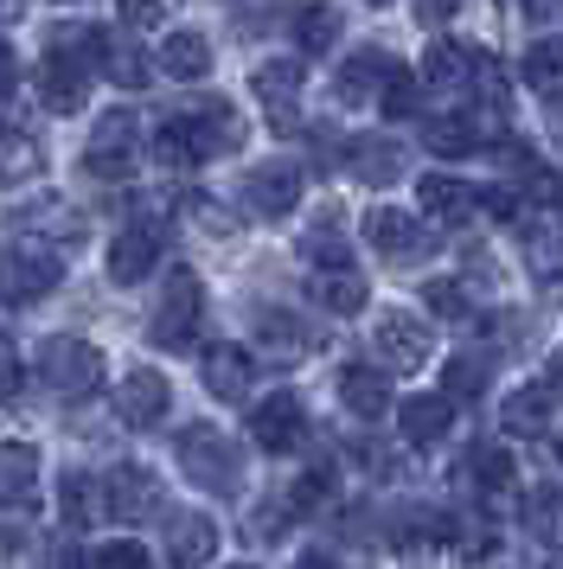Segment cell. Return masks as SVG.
<instances>
[{"label":"cell","mask_w":563,"mask_h":569,"mask_svg":"<svg viewBox=\"0 0 563 569\" xmlns=\"http://www.w3.org/2000/svg\"><path fill=\"white\" fill-rule=\"evenodd\" d=\"M179 467H186V480L199 492H218V499H230L244 487V448L225 429H211V422L179 429Z\"/></svg>","instance_id":"6da1fadb"},{"label":"cell","mask_w":563,"mask_h":569,"mask_svg":"<svg viewBox=\"0 0 563 569\" xmlns=\"http://www.w3.org/2000/svg\"><path fill=\"white\" fill-rule=\"evenodd\" d=\"M65 282V257L51 243H32V237H7L0 243V301H46L51 288Z\"/></svg>","instance_id":"7a4b0ae2"},{"label":"cell","mask_w":563,"mask_h":569,"mask_svg":"<svg viewBox=\"0 0 563 569\" xmlns=\"http://www.w3.org/2000/svg\"><path fill=\"white\" fill-rule=\"evenodd\" d=\"M39 385L51 390V397H65V403H77V397H97L102 390V352L90 346V339H71V333H51L46 346H39Z\"/></svg>","instance_id":"3957f363"},{"label":"cell","mask_w":563,"mask_h":569,"mask_svg":"<svg viewBox=\"0 0 563 569\" xmlns=\"http://www.w3.org/2000/svg\"><path fill=\"white\" fill-rule=\"evenodd\" d=\"M199 320H205V282H199V269L174 262V269H167V288H160V308H154L148 339H154V346H167V352H186V346L199 339Z\"/></svg>","instance_id":"277c9868"},{"label":"cell","mask_w":563,"mask_h":569,"mask_svg":"<svg viewBox=\"0 0 563 569\" xmlns=\"http://www.w3.org/2000/svg\"><path fill=\"white\" fill-rule=\"evenodd\" d=\"M135 160H141V116L135 109H109L97 129H90V141H83V167L97 180H128Z\"/></svg>","instance_id":"5b68a950"},{"label":"cell","mask_w":563,"mask_h":569,"mask_svg":"<svg viewBox=\"0 0 563 569\" xmlns=\"http://www.w3.org/2000/svg\"><path fill=\"white\" fill-rule=\"evenodd\" d=\"M372 346H378V359L391 365V371H423V365L435 359V333L423 313L409 308H384L378 327H372Z\"/></svg>","instance_id":"8992f818"},{"label":"cell","mask_w":563,"mask_h":569,"mask_svg":"<svg viewBox=\"0 0 563 569\" xmlns=\"http://www.w3.org/2000/svg\"><path fill=\"white\" fill-rule=\"evenodd\" d=\"M83 97H90V64L77 58V46L51 39V52L39 58V103H46L51 116H77Z\"/></svg>","instance_id":"52a82bcc"},{"label":"cell","mask_w":563,"mask_h":569,"mask_svg":"<svg viewBox=\"0 0 563 569\" xmlns=\"http://www.w3.org/2000/svg\"><path fill=\"white\" fill-rule=\"evenodd\" d=\"M250 441L263 455H295L307 441V410L295 390H276V397H263L250 410Z\"/></svg>","instance_id":"ba28073f"},{"label":"cell","mask_w":563,"mask_h":569,"mask_svg":"<svg viewBox=\"0 0 563 569\" xmlns=\"http://www.w3.org/2000/svg\"><path fill=\"white\" fill-rule=\"evenodd\" d=\"M102 512L122 518V525H141V518H154V512H160V480H154L141 461L109 467V480H102Z\"/></svg>","instance_id":"9c48e42d"},{"label":"cell","mask_w":563,"mask_h":569,"mask_svg":"<svg viewBox=\"0 0 563 569\" xmlns=\"http://www.w3.org/2000/svg\"><path fill=\"white\" fill-rule=\"evenodd\" d=\"M295 206H302V167L269 160V167H250L244 173V211L250 218H288Z\"/></svg>","instance_id":"30bf717a"},{"label":"cell","mask_w":563,"mask_h":569,"mask_svg":"<svg viewBox=\"0 0 563 569\" xmlns=\"http://www.w3.org/2000/svg\"><path fill=\"white\" fill-rule=\"evenodd\" d=\"M250 90L263 97V109H269V122H276L282 134L302 122V116H295V103H302V58H269V64H256Z\"/></svg>","instance_id":"8fae6325"},{"label":"cell","mask_w":563,"mask_h":569,"mask_svg":"<svg viewBox=\"0 0 563 569\" xmlns=\"http://www.w3.org/2000/svg\"><path fill=\"white\" fill-rule=\"evenodd\" d=\"M154 262H160V231H154V224H128V231H116L102 269H109V282L116 288H135V282H148L154 276Z\"/></svg>","instance_id":"7c38bea8"},{"label":"cell","mask_w":563,"mask_h":569,"mask_svg":"<svg viewBox=\"0 0 563 569\" xmlns=\"http://www.w3.org/2000/svg\"><path fill=\"white\" fill-rule=\"evenodd\" d=\"M167 563L174 569H205L218 557V525L205 512H167Z\"/></svg>","instance_id":"4fadbf2b"},{"label":"cell","mask_w":563,"mask_h":569,"mask_svg":"<svg viewBox=\"0 0 563 569\" xmlns=\"http://www.w3.org/2000/svg\"><path fill=\"white\" fill-rule=\"evenodd\" d=\"M167 403H174V390H167V378L160 371H128L122 385H116V416H122L128 429H154L160 416H167Z\"/></svg>","instance_id":"5bb4252c"},{"label":"cell","mask_w":563,"mask_h":569,"mask_svg":"<svg viewBox=\"0 0 563 569\" xmlns=\"http://www.w3.org/2000/svg\"><path fill=\"white\" fill-rule=\"evenodd\" d=\"M199 378H205V390H211L218 403H244L250 385H256V359L244 352V346H211V352L199 359Z\"/></svg>","instance_id":"9a60e30c"},{"label":"cell","mask_w":563,"mask_h":569,"mask_svg":"<svg viewBox=\"0 0 563 569\" xmlns=\"http://www.w3.org/2000/svg\"><path fill=\"white\" fill-rule=\"evenodd\" d=\"M365 243L378 250V257H416L423 250V218H409L404 206H372L365 211Z\"/></svg>","instance_id":"2e32d148"},{"label":"cell","mask_w":563,"mask_h":569,"mask_svg":"<svg viewBox=\"0 0 563 569\" xmlns=\"http://www.w3.org/2000/svg\"><path fill=\"white\" fill-rule=\"evenodd\" d=\"M391 64L397 58L384 52V46H365V52H353L346 64H339V103L346 109H365V103H378V90H384V78H391Z\"/></svg>","instance_id":"e0dca14e"},{"label":"cell","mask_w":563,"mask_h":569,"mask_svg":"<svg viewBox=\"0 0 563 569\" xmlns=\"http://www.w3.org/2000/svg\"><path fill=\"white\" fill-rule=\"evenodd\" d=\"M307 295H314V308H327V313H358L372 301V282L358 276L353 262H333V269L307 276Z\"/></svg>","instance_id":"ac0fdd59"},{"label":"cell","mask_w":563,"mask_h":569,"mask_svg":"<svg viewBox=\"0 0 563 569\" xmlns=\"http://www.w3.org/2000/svg\"><path fill=\"white\" fill-rule=\"evenodd\" d=\"M397 410V429H404L409 448H435V441L448 436V422H455V403L435 390V397H404V403H391Z\"/></svg>","instance_id":"d6986e66"},{"label":"cell","mask_w":563,"mask_h":569,"mask_svg":"<svg viewBox=\"0 0 563 569\" xmlns=\"http://www.w3.org/2000/svg\"><path fill=\"white\" fill-rule=\"evenodd\" d=\"M416 199H423V211H429L435 224H467V218L481 211V192L467 180H448V173H423Z\"/></svg>","instance_id":"ffe728a7"},{"label":"cell","mask_w":563,"mask_h":569,"mask_svg":"<svg viewBox=\"0 0 563 569\" xmlns=\"http://www.w3.org/2000/svg\"><path fill=\"white\" fill-rule=\"evenodd\" d=\"M551 403H557V397H551V385H518L506 403H500V429H506L512 441L544 436V429H551Z\"/></svg>","instance_id":"44dd1931"},{"label":"cell","mask_w":563,"mask_h":569,"mask_svg":"<svg viewBox=\"0 0 563 569\" xmlns=\"http://www.w3.org/2000/svg\"><path fill=\"white\" fill-rule=\"evenodd\" d=\"M518 243H525V269L537 282H563V224L557 218H518Z\"/></svg>","instance_id":"7402d4cb"},{"label":"cell","mask_w":563,"mask_h":569,"mask_svg":"<svg viewBox=\"0 0 563 569\" xmlns=\"http://www.w3.org/2000/svg\"><path fill=\"white\" fill-rule=\"evenodd\" d=\"M256 346H263V359L269 365H302L307 352H314V333H307L302 320H295V313H263V320H256Z\"/></svg>","instance_id":"603a6c76"},{"label":"cell","mask_w":563,"mask_h":569,"mask_svg":"<svg viewBox=\"0 0 563 569\" xmlns=\"http://www.w3.org/2000/svg\"><path fill=\"white\" fill-rule=\"evenodd\" d=\"M339 403H346L358 422H378V416H391V378L372 371V365H346V371H339Z\"/></svg>","instance_id":"cb8c5ba5"},{"label":"cell","mask_w":563,"mask_h":569,"mask_svg":"<svg viewBox=\"0 0 563 569\" xmlns=\"http://www.w3.org/2000/svg\"><path fill=\"white\" fill-rule=\"evenodd\" d=\"M346 173L365 186H391L397 173H404V148L397 141H372V134H358V141H346Z\"/></svg>","instance_id":"d4e9b609"},{"label":"cell","mask_w":563,"mask_h":569,"mask_svg":"<svg viewBox=\"0 0 563 569\" xmlns=\"http://www.w3.org/2000/svg\"><path fill=\"white\" fill-rule=\"evenodd\" d=\"M486 134H500V129L481 122L474 109H467V116H435V122H423V148H429V154H474Z\"/></svg>","instance_id":"484cf974"},{"label":"cell","mask_w":563,"mask_h":569,"mask_svg":"<svg viewBox=\"0 0 563 569\" xmlns=\"http://www.w3.org/2000/svg\"><path fill=\"white\" fill-rule=\"evenodd\" d=\"M32 487H39V448L32 441H7L0 448V506H32Z\"/></svg>","instance_id":"4316f807"},{"label":"cell","mask_w":563,"mask_h":569,"mask_svg":"<svg viewBox=\"0 0 563 569\" xmlns=\"http://www.w3.org/2000/svg\"><path fill=\"white\" fill-rule=\"evenodd\" d=\"M186 116L199 129V154H230L244 141V122H237V109L225 97H199V109H186Z\"/></svg>","instance_id":"83f0119b"},{"label":"cell","mask_w":563,"mask_h":569,"mask_svg":"<svg viewBox=\"0 0 563 569\" xmlns=\"http://www.w3.org/2000/svg\"><path fill=\"white\" fill-rule=\"evenodd\" d=\"M474 52L481 46H455V39H442L423 52V90H461V83H474Z\"/></svg>","instance_id":"f1b7e54d"},{"label":"cell","mask_w":563,"mask_h":569,"mask_svg":"<svg viewBox=\"0 0 563 569\" xmlns=\"http://www.w3.org/2000/svg\"><path fill=\"white\" fill-rule=\"evenodd\" d=\"M518 78H525L532 97L563 103V39H537L532 52H525V64H518Z\"/></svg>","instance_id":"f546056e"},{"label":"cell","mask_w":563,"mask_h":569,"mask_svg":"<svg viewBox=\"0 0 563 569\" xmlns=\"http://www.w3.org/2000/svg\"><path fill=\"white\" fill-rule=\"evenodd\" d=\"M154 160L167 167V173H186V167H199V129H192V116H174V122H160L154 129Z\"/></svg>","instance_id":"4dcf8cb0"},{"label":"cell","mask_w":563,"mask_h":569,"mask_svg":"<svg viewBox=\"0 0 563 569\" xmlns=\"http://www.w3.org/2000/svg\"><path fill=\"white\" fill-rule=\"evenodd\" d=\"M160 71L179 83H199L211 71V46H205V32H167V46H160Z\"/></svg>","instance_id":"1f68e13d"},{"label":"cell","mask_w":563,"mask_h":569,"mask_svg":"<svg viewBox=\"0 0 563 569\" xmlns=\"http://www.w3.org/2000/svg\"><path fill=\"white\" fill-rule=\"evenodd\" d=\"M461 480L481 487V492H506L512 480H518V467H512L506 448H467V455H461Z\"/></svg>","instance_id":"d6a6232c"},{"label":"cell","mask_w":563,"mask_h":569,"mask_svg":"<svg viewBox=\"0 0 563 569\" xmlns=\"http://www.w3.org/2000/svg\"><path fill=\"white\" fill-rule=\"evenodd\" d=\"M525 531H532L537 543H551V550H563V492L557 487H537L525 492Z\"/></svg>","instance_id":"836d02e7"},{"label":"cell","mask_w":563,"mask_h":569,"mask_svg":"<svg viewBox=\"0 0 563 569\" xmlns=\"http://www.w3.org/2000/svg\"><path fill=\"white\" fill-rule=\"evenodd\" d=\"M97 71L109 83H122V90H141V83L154 78V64L141 52H135V46H116V32H109V39H102V58H97Z\"/></svg>","instance_id":"e575fe53"},{"label":"cell","mask_w":563,"mask_h":569,"mask_svg":"<svg viewBox=\"0 0 563 569\" xmlns=\"http://www.w3.org/2000/svg\"><path fill=\"white\" fill-rule=\"evenodd\" d=\"M378 109L391 116V122H409V116L423 109V83H416V71L391 64V78H384V90H378Z\"/></svg>","instance_id":"d590c367"},{"label":"cell","mask_w":563,"mask_h":569,"mask_svg":"<svg viewBox=\"0 0 563 569\" xmlns=\"http://www.w3.org/2000/svg\"><path fill=\"white\" fill-rule=\"evenodd\" d=\"M295 39H302V52H327L333 39H339V13L320 7V0H307L302 13H295Z\"/></svg>","instance_id":"8d00e7d4"},{"label":"cell","mask_w":563,"mask_h":569,"mask_svg":"<svg viewBox=\"0 0 563 569\" xmlns=\"http://www.w3.org/2000/svg\"><path fill=\"white\" fill-rule=\"evenodd\" d=\"M58 512H65V531H83V525L97 518V480L65 473V487H58Z\"/></svg>","instance_id":"74e56055"},{"label":"cell","mask_w":563,"mask_h":569,"mask_svg":"<svg viewBox=\"0 0 563 569\" xmlns=\"http://www.w3.org/2000/svg\"><path fill=\"white\" fill-rule=\"evenodd\" d=\"M481 390H486V359L455 352V359H448V385H442V397H448V403H474Z\"/></svg>","instance_id":"f35d334b"},{"label":"cell","mask_w":563,"mask_h":569,"mask_svg":"<svg viewBox=\"0 0 563 569\" xmlns=\"http://www.w3.org/2000/svg\"><path fill=\"white\" fill-rule=\"evenodd\" d=\"M83 569H154V557L135 538H116V543H97V550L83 557Z\"/></svg>","instance_id":"ab89813d"},{"label":"cell","mask_w":563,"mask_h":569,"mask_svg":"<svg viewBox=\"0 0 563 569\" xmlns=\"http://www.w3.org/2000/svg\"><path fill=\"white\" fill-rule=\"evenodd\" d=\"M327 492H333V467H307L302 480H295V492H288V512H314Z\"/></svg>","instance_id":"60d3db41"},{"label":"cell","mask_w":563,"mask_h":569,"mask_svg":"<svg viewBox=\"0 0 563 569\" xmlns=\"http://www.w3.org/2000/svg\"><path fill=\"white\" fill-rule=\"evenodd\" d=\"M302 257L314 262V269H333V262H353V257H346V243H339V231H333V224H327V231L314 224V231L302 237Z\"/></svg>","instance_id":"b9f144b4"},{"label":"cell","mask_w":563,"mask_h":569,"mask_svg":"<svg viewBox=\"0 0 563 569\" xmlns=\"http://www.w3.org/2000/svg\"><path fill=\"white\" fill-rule=\"evenodd\" d=\"M122 7V20L135 32H154V27H167V13H174L179 0H116Z\"/></svg>","instance_id":"7bdbcfd3"},{"label":"cell","mask_w":563,"mask_h":569,"mask_svg":"<svg viewBox=\"0 0 563 569\" xmlns=\"http://www.w3.org/2000/svg\"><path fill=\"white\" fill-rule=\"evenodd\" d=\"M423 308L442 313V320H461L467 313V295H461V282H429L423 288Z\"/></svg>","instance_id":"ee69618b"},{"label":"cell","mask_w":563,"mask_h":569,"mask_svg":"<svg viewBox=\"0 0 563 569\" xmlns=\"http://www.w3.org/2000/svg\"><path fill=\"white\" fill-rule=\"evenodd\" d=\"M0 148H7V167H20V173H39V154H32V141H26L20 129H7V122H0Z\"/></svg>","instance_id":"f6af8a7d"},{"label":"cell","mask_w":563,"mask_h":569,"mask_svg":"<svg viewBox=\"0 0 563 569\" xmlns=\"http://www.w3.org/2000/svg\"><path fill=\"white\" fill-rule=\"evenodd\" d=\"M26 385V371H20V352H13V339L0 333V403H13Z\"/></svg>","instance_id":"bcb514c9"},{"label":"cell","mask_w":563,"mask_h":569,"mask_svg":"<svg viewBox=\"0 0 563 569\" xmlns=\"http://www.w3.org/2000/svg\"><path fill=\"white\" fill-rule=\"evenodd\" d=\"M416 7V27H448L461 13V0H409Z\"/></svg>","instance_id":"7dc6e473"},{"label":"cell","mask_w":563,"mask_h":569,"mask_svg":"<svg viewBox=\"0 0 563 569\" xmlns=\"http://www.w3.org/2000/svg\"><path fill=\"white\" fill-rule=\"evenodd\" d=\"M13 90H20V58H13V46L0 39V103H7Z\"/></svg>","instance_id":"c3c4849f"},{"label":"cell","mask_w":563,"mask_h":569,"mask_svg":"<svg viewBox=\"0 0 563 569\" xmlns=\"http://www.w3.org/2000/svg\"><path fill=\"white\" fill-rule=\"evenodd\" d=\"M525 7V20H557L563 13V0H518Z\"/></svg>","instance_id":"681fc988"},{"label":"cell","mask_w":563,"mask_h":569,"mask_svg":"<svg viewBox=\"0 0 563 569\" xmlns=\"http://www.w3.org/2000/svg\"><path fill=\"white\" fill-rule=\"evenodd\" d=\"M544 385H551V397H563V346L551 352V365H544Z\"/></svg>","instance_id":"f907efd6"},{"label":"cell","mask_w":563,"mask_h":569,"mask_svg":"<svg viewBox=\"0 0 563 569\" xmlns=\"http://www.w3.org/2000/svg\"><path fill=\"white\" fill-rule=\"evenodd\" d=\"M51 569H83V550H77V543H65V550H58V563Z\"/></svg>","instance_id":"816d5d0a"},{"label":"cell","mask_w":563,"mask_h":569,"mask_svg":"<svg viewBox=\"0 0 563 569\" xmlns=\"http://www.w3.org/2000/svg\"><path fill=\"white\" fill-rule=\"evenodd\" d=\"M295 569H339V563H333V557H320V550H307V557H302Z\"/></svg>","instance_id":"f5cc1de1"},{"label":"cell","mask_w":563,"mask_h":569,"mask_svg":"<svg viewBox=\"0 0 563 569\" xmlns=\"http://www.w3.org/2000/svg\"><path fill=\"white\" fill-rule=\"evenodd\" d=\"M26 0H0V20H13V13H20Z\"/></svg>","instance_id":"db71d44e"},{"label":"cell","mask_w":563,"mask_h":569,"mask_svg":"<svg viewBox=\"0 0 563 569\" xmlns=\"http://www.w3.org/2000/svg\"><path fill=\"white\" fill-rule=\"evenodd\" d=\"M551 569H563V550H557V563H551Z\"/></svg>","instance_id":"11a10c76"},{"label":"cell","mask_w":563,"mask_h":569,"mask_svg":"<svg viewBox=\"0 0 563 569\" xmlns=\"http://www.w3.org/2000/svg\"><path fill=\"white\" fill-rule=\"evenodd\" d=\"M372 7H391V0H372Z\"/></svg>","instance_id":"9f6ffc18"},{"label":"cell","mask_w":563,"mask_h":569,"mask_svg":"<svg viewBox=\"0 0 563 569\" xmlns=\"http://www.w3.org/2000/svg\"><path fill=\"white\" fill-rule=\"evenodd\" d=\"M557 461H563V441H557Z\"/></svg>","instance_id":"6f0895ef"},{"label":"cell","mask_w":563,"mask_h":569,"mask_svg":"<svg viewBox=\"0 0 563 569\" xmlns=\"http://www.w3.org/2000/svg\"><path fill=\"white\" fill-rule=\"evenodd\" d=\"M230 569H250V563H230Z\"/></svg>","instance_id":"680465c9"}]
</instances>
